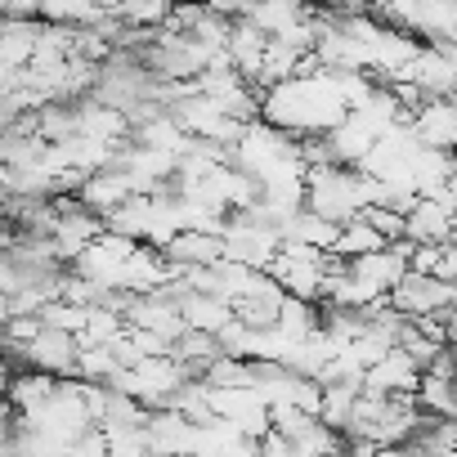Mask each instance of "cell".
I'll use <instances>...</instances> for the list:
<instances>
[{"instance_id":"cell-1","label":"cell","mask_w":457,"mask_h":457,"mask_svg":"<svg viewBox=\"0 0 457 457\" xmlns=\"http://www.w3.org/2000/svg\"><path fill=\"white\" fill-rule=\"evenodd\" d=\"M381 193V184L372 175H363L359 166H310L305 175V206L332 224H345L354 215H363V206H372Z\"/></svg>"},{"instance_id":"cell-2","label":"cell","mask_w":457,"mask_h":457,"mask_svg":"<svg viewBox=\"0 0 457 457\" xmlns=\"http://www.w3.org/2000/svg\"><path fill=\"white\" fill-rule=\"evenodd\" d=\"M332 265H337L332 252L301 247V243H283V247L274 252V261L265 265V274H270L287 296L323 301V287H328V278H332Z\"/></svg>"},{"instance_id":"cell-3","label":"cell","mask_w":457,"mask_h":457,"mask_svg":"<svg viewBox=\"0 0 457 457\" xmlns=\"http://www.w3.org/2000/svg\"><path fill=\"white\" fill-rule=\"evenodd\" d=\"M188 381V368L175 359V354H157V359H139L135 368H121L112 377V386L121 395H130L135 403L144 408H166Z\"/></svg>"},{"instance_id":"cell-4","label":"cell","mask_w":457,"mask_h":457,"mask_svg":"<svg viewBox=\"0 0 457 457\" xmlns=\"http://www.w3.org/2000/svg\"><path fill=\"white\" fill-rule=\"evenodd\" d=\"M386 301L403 319H430V314H444L457 305V287L444 278H430V274H403Z\"/></svg>"},{"instance_id":"cell-5","label":"cell","mask_w":457,"mask_h":457,"mask_svg":"<svg viewBox=\"0 0 457 457\" xmlns=\"http://www.w3.org/2000/svg\"><path fill=\"white\" fill-rule=\"evenodd\" d=\"M23 359V368H37V372H50V377H77V337L72 332H59V328H41V337H32L28 345L10 350Z\"/></svg>"},{"instance_id":"cell-6","label":"cell","mask_w":457,"mask_h":457,"mask_svg":"<svg viewBox=\"0 0 457 457\" xmlns=\"http://www.w3.org/2000/svg\"><path fill=\"white\" fill-rule=\"evenodd\" d=\"M170 274H188V270H206L215 261H224V238L206 234V228H179V234L162 247Z\"/></svg>"},{"instance_id":"cell-7","label":"cell","mask_w":457,"mask_h":457,"mask_svg":"<svg viewBox=\"0 0 457 457\" xmlns=\"http://www.w3.org/2000/svg\"><path fill=\"white\" fill-rule=\"evenodd\" d=\"M453 206L457 197L444 188L439 197H417L408 206V243H448L453 238Z\"/></svg>"},{"instance_id":"cell-8","label":"cell","mask_w":457,"mask_h":457,"mask_svg":"<svg viewBox=\"0 0 457 457\" xmlns=\"http://www.w3.org/2000/svg\"><path fill=\"white\" fill-rule=\"evenodd\" d=\"M148 444H153V457H179V453H193V439H197V426L179 412V408H148Z\"/></svg>"},{"instance_id":"cell-9","label":"cell","mask_w":457,"mask_h":457,"mask_svg":"<svg viewBox=\"0 0 457 457\" xmlns=\"http://www.w3.org/2000/svg\"><path fill=\"white\" fill-rule=\"evenodd\" d=\"M323 139H328V148H332V162H337V166H363V162L372 157V148H377V139H381V135H377L359 112H345V117L323 135Z\"/></svg>"},{"instance_id":"cell-10","label":"cell","mask_w":457,"mask_h":457,"mask_svg":"<svg viewBox=\"0 0 457 457\" xmlns=\"http://www.w3.org/2000/svg\"><path fill=\"white\" fill-rule=\"evenodd\" d=\"M417 381H421V363H417L408 350H399V345H395L381 363H372V368L363 372V390H372V395H408V399H412Z\"/></svg>"},{"instance_id":"cell-11","label":"cell","mask_w":457,"mask_h":457,"mask_svg":"<svg viewBox=\"0 0 457 457\" xmlns=\"http://www.w3.org/2000/svg\"><path fill=\"white\" fill-rule=\"evenodd\" d=\"M412 135H417L426 148L457 153V108H453V99H426V104L412 112Z\"/></svg>"},{"instance_id":"cell-12","label":"cell","mask_w":457,"mask_h":457,"mask_svg":"<svg viewBox=\"0 0 457 457\" xmlns=\"http://www.w3.org/2000/svg\"><path fill=\"white\" fill-rule=\"evenodd\" d=\"M179 314H184V332H206V337H220L234 323V305L220 296H206V292H193V287L184 292Z\"/></svg>"},{"instance_id":"cell-13","label":"cell","mask_w":457,"mask_h":457,"mask_svg":"<svg viewBox=\"0 0 457 457\" xmlns=\"http://www.w3.org/2000/svg\"><path fill=\"white\" fill-rule=\"evenodd\" d=\"M412 403H417L421 417L453 421V417H457V377L421 372V381H417V390H412Z\"/></svg>"},{"instance_id":"cell-14","label":"cell","mask_w":457,"mask_h":457,"mask_svg":"<svg viewBox=\"0 0 457 457\" xmlns=\"http://www.w3.org/2000/svg\"><path fill=\"white\" fill-rule=\"evenodd\" d=\"M381 247H390V243L377 234L363 215L337 224V243H332V256H337V261H359V256H372V252H381Z\"/></svg>"},{"instance_id":"cell-15","label":"cell","mask_w":457,"mask_h":457,"mask_svg":"<svg viewBox=\"0 0 457 457\" xmlns=\"http://www.w3.org/2000/svg\"><path fill=\"white\" fill-rule=\"evenodd\" d=\"M363 220L377 228V234H381L386 243H408V215H403V211L372 202V206H363Z\"/></svg>"},{"instance_id":"cell-16","label":"cell","mask_w":457,"mask_h":457,"mask_svg":"<svg viewBox=\"0 0 457 457\" xmlns=\"http://www.w3.org/2000/svg\"><path fill=\"white\" fill-rule=\"evenodd\" d=\"M63 457H108V435H104V426H90Z\"/></svg>"},{"instance_id":"cell-17","label":"cell","mask_w":457,"mask_h":457,"mask_svg":"<svg viewBox=\"0 0 457 457\" xmlns=\"http://www.w3.org/2000/svg\"><path fill=\"white\" fill-rule=\"evenodd\" d=\"M0 354H10V337H5V323H0Z\"/></svg>"},{"instance_id":"cell-18","label":"cell","mask_w":457,"mask_h":457,"mask_svg":"<svg viewBox=\"0 0 457 457\" xmlns=\"http://www.w3.org/2000/svg\"><path fill=\"white\" fill-rule=\"evenodd\" d=\"M453 243H457V206H453Z\"/></svg>"},{"instance_id":"cell-19","label":"cell","mask_w":457,"mask_h":457,"mask_svg":"<svg viewBox=\"0 0 457 457\" xmlns=\"http://www.w3.org/2000/svg\"><path fill=\"white\" fill-rule=\"evenodd\" d=\"M179 457H193V453H179Z\"/></svg>"},{"instance_id":"cell-20","label":"cell","mask_w":457,"mask_h":457,"mask_svg":"<svg viewBox=\"0 0 457 457\" xmlns=\"http://www.w3.org/2000/svg\"><path fill=\"white\" fill-rule=\"evenodd\" d=\"M453 426H457V417H453Z\"/></svg>"}]
</instances>
